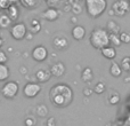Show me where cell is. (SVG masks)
I'll list each match as a JSON object with an SVG mask.
<instances>
[{"mask_svg":"<svg viewBox=\"0 0 130 126\" xmlns=\"http://www.w3.org/2000/svg\"><path fill=\"white\" fill-rule=\"evenodd\" d=\"M41 92V86L39 83H27L23 88V94L27 99H33Z\"/></svg>","mask_w":130,"mask_h":126,"instance_id":"cell-7","label":"cell"},{"mask_svg":"<svg viewBox=\"0 0 130 126\" xmlns=\"http://www.w3.org/2000/svg\"><path fill=\"white\" fill-rule=\"evenodd\" d=\"M32 34H33V33H31V32H30V33H26V38L29 39V40H31V39H32Z\"/></svg>","mask_w":130,"mask_h":126,"instance_id":"cell-38","label":"cell"},{"mask_svg":"<svg viewBox=\"0 0 130 126\" xmlns=\"http://www.w3.org/2000/svg\"><path fill=\"white\" fill-rule=\"evenodd\" d=\"M40 30H41V24L38 20H32L31 22H30L29 32L36 34V33H38V32H40Z\"/></svg>","mask_w":130,"mask_h":126,"instance_id":"cell-20","label":"cell"},{"mask_svg":"<svg viewBox=\"0 0 130 126\" xmlns=\"http://www.w3.org/2000/svg\"><path fill=\"white\" fill-rule=\"evenodd\" d=\"M6 14L10 17V20L13 21V22L14 21H17L18 17H20V10H18L16 4L9 5V6L7 7V9H6Z\"/></svg>","mask_w":130,"mask_h":126,"instance_id":"cell-13","label":"cell"},{"mask_svg":"<svg viewBox=\"0 0 130 126\" xmlns=\"http://www.w3.org/2000/svg\"><path fill=\"white\" fill-rule=\"evenodd\" d=\"M8 6H9V2L7 0H0V8L1 9H7Z\"/></svg>","mask_w":130,"mask_h":126,"instance_id":"cell-33","label":"cell"},{"mask_svg":"<svg viewBox=\"0 0 130 126\" xmlns=\"http://www.w3.org/2000/svg\"><path fill=\"white\" fill-rule=\"evenodd\" d=\"M49 71H50V73H52V76L59 78V77H62L65 73L66 68H65L63 62H56V63H54V64L50 67Z\"/></svg>","mask_w":130,"mask_h":126,"instance_id":"cell-9","label":"cell"},{"mask_svg":"<svg viewBox=\"0 0 130 126\" xmlns=\"http://www.w3.org/2000/svg\"><path fill=\"white\" fill-rule=\"evenodd\" d=\"M50 101L57 108H65L73 101V91L69 85L62 83L53 86L49 92Z\"/></svg>","mask_w":130,"mask_h":126,"instance_id":"cell-1","label":"cell"},{"mask_svg":"<svg viewBox=\"0 0 130 126\" xmlns=\"http://www.w3.org/2000/svg\"><path fill=\"white\" fill-rule=\"evenodd\" d=\"M120 65H121V68H122V70H123V71L129 72L130 71V57L129 56L123 57V59L121 60Z\"/></svg>","mask_w":130,"mask_h":126,"instance_id":"cell-22","label":"cell"},{"mask_svg":"<svg viewBox=\"0 0 130 126\" xmlns=\"http://www.w3.org/2000/svg\"><path fill=\"white\" fill-rule=\"evenodd\" d=\"M128 1H129V5H130V0H128Z\"/></svg>","mask_w":130,"mask_h":126,"instance_id":"cell-41","label":"cell"},{"mask_svg":"<svg viewBox=\"0 0 130 126\" xmlns=\"http://www.w3.org/2000/svg\"><path fill=\"white\" fill-rule=\"evenodd\" d=\"M37 114L40 117H46L48 114V108L45 106V104H40V106L37 107Z\"/></svg>","mask_w":130,"mask_h":126,"instance_id":"cell-25","label":"cell"},{"mask_svg":"<svg viewBox=\"0 0 130 126\" xmlns=\"http://www.w3.org/2000/svg\"><path fill=\"white\" fill-rule=\"evenodd\" d=\"M85 7L87 14L92 18H97L106 10L107 1L106 0H86Z\"/></svg>","mask_w":130,"mask_h":126,"instance_id":"cell-3","label":"cell"},{"mask_svg":"<svg viewBox=\"0 0 130 126\" xmlns=\"http://www.w3.org/2000/svg\"><path fill=\"white\" fill-rule=\"evenodd\" d=\"M101 52H102V54H103V56L105 57V59H107V60H114L115 56H117V49H115L113 46H111V45L102 48Z\"/></svg>","mask_w":130,"mask_h":126,"instance_id":"cell-14","label":"cell"},{"mask_svg":"<svg viewBox=\"0 0 130 126\" xmlns=\"http://www.w3.org/2000/svg\"><path fill=\"white\" fill-rule=\"evenodd\" d=\"M24 124L25 126H36V119L33 117H27L24 120Z\"/></svg>","mask_w":130,"mask_h":126,"instance_id":"cell-30","label":"cell"},{"mask_svg":"<svg viewBox=\"0 0 130 126\" xmlns=\"http://www.w3.org/2000/svg\"><path fill=\"white\" fill-rule=\"evenodd\" d=\"M108 102H110L111 104H113V106L118 104V103L120 102V96H119V94H117V93H114V94H111L110 96H108Z\"/></svg>","mask_w":130,"mask_h":126,"instance_id":"cell-28","label":"cell"},{"mask_svg":"<svg viewBox=\"0 0 130 126\" xmlns=\"http://www.w3.org/2000/svg\"><path fill=\"white\" fill-rule=\"evenodd\" d=\"M72 11H73L74 14H80L81 13V6L80 5H74V6L72 7Z\"/></svg>","mask_w":130,"mask_h":126,"instance_id":"cell-32","label":"cell"},{"mask_svg":"<svg viewBox=\"0 0 130 126\" xmlns=\"http://www.w3.org/2000/svg\"><path fill=\"white\" fill-rule=\"evenodd\" d=\"M122 72H123V70H122L121 65H120L119 63L113 62L112 64H111V67H110V73L112 74L113 77H115V78H119V77L122 76Z\"/></svg>","mask_w":130,"mask_h":126,"instance_id":"cell-16","label":"cell"},{"mask_svg":"<svg viewBox=\"0 0 130 126\" xmlns=\"http://www.w3.org/2000/svg\"><path fill=\"white\" fill-rule=\"evenodd\" d=\"M42 16H43L45 20L49 21V22H54V21H56L57 18H58L59 13L56 8H54V7H49V8H47L42 13Z\"/></svg>","mask_w":130,"mask_h":126,"instance_id":"cell-10","label":"cell"},{"mask_svg":"<svg viewBox=\"0 0 130 126\" xmlns=\"http://www.w3.org/2000/svg\"><path fill=\"white\" fill-rule=\"evenodd\" d=\"M2 44H4V40H2V38L0 37V48L2 47Z\"/></svg>","mask_w":130,"mask_h":126,"instance_id":"cell-40","label":"cell"},{"mask_svg":"<svg viewBox=\"0 0 130 126\" xmlns=\"http://www.w3.org/2000/svg\"><path fill=\"white\" fill-rule=\"evenodd\" d=\"M27 33V28L23 22L15 23L10 27V36L13 37L15 40H22L26 37Z\"/></svg>","mask_w":130,"mask_h":126,"instance_id":"cell-5","label":"cell"},{"mask_svg":"<svg viewBox=\"0 0 130 126\" xmlns=\"http://www.w3.org/2000/svg\"><path fill=\"white\" fill-rule=\"evenodd\" d=\"M7 61H8V56H7V54L4 52V51L0 49V63H2V64H6Z\"/></svg>","mask_w":130,"mask_h":126,"instance_id":"cell-29","label":"cell"},{"mask_svg":"<svg viewBox=\"0 0 130 126\" xmlns=\"http://www.w3.org/2000/svg\"><path fill=\"white\" fill-rule=\"evenodd\" d=\"M81 79H82L85 83H90V81L94 79V73H92V70L90 68H85L82 70V73H81Z\"/></svg>","mask_w":130,"mask_h":126,"instance_id":"cell-18","label":"cell"},{"mask_svg":"<svg viewBox=\"0 0 130 126\" xmlns=\"http://www.w3.org/2000/svg\"><path fill=\"white\" fill-rule=\"evenodd\" d=\"M47 2L50 5V6H53V5L57 4V2H58V0H47Z\"/></svg>","mask_w":130,"mask_h":126,"instance_id":"cell-36","label":"cell"},{"mask_svg":"<svg viewBox=\"0 0 130 126\" xmlns=\"http://www.w3.org/2000/svg\"><path fill=\"white\" fill-rule=\"evenodd\" d=\"M82 93H83V95L85 96H87V97H89L90 95L94 93V90H91V88H83V91H82Z\"/></svg>","mask_w":130,"mask_h":126,"instance_id":"cell-31","label":"cell"},{"mask_svg":"<svg viewBox=\"0 0 130 126\" xmlns=\"http://www.w3.org/2000/svg\"><path fill=\"white\" fill-rule=\"evenodd\" d=\"M71 34L75 40H82L86 36V29L82 25H75V27L72 29Z\"/></svg>","mask_w":130,"mask_h":126,"instance_id":"cell-12","label":"cell"},{"mask_svg":"<svg viewBox=\"0 0 130 126\" xmlns=\"http://www.w3.org/2000/svg\"><path fill=\"white\" fill-rule=\"evenodd\" d=\"M7 1L9 2V5H11V4H16V2L20 1V0H7Z\"/></svg>","mask_w":130,"mask_h":126,"instance_id":"cell-37","label":"cell"},{"mask_svg":"<svg viewBox=\"0 0 130 126\" xmlns=\"http://www.w3.org/2000/svg\"><path fill=\"white\" fill-rule=\"evenodd\" d=\"M105 90H106V86H105V84L104 83H97L96 85H95V87H94V93H96V94H102V93H104L105 92Z\"/></svg>","mask_w":130,"mask_h":126,"instance_id":"cell-26","label":"cell"},{"mask_svg":"<svg viewBox=\"0 0 130 126\" xmlns=\"http://www.w3.org/2000/svg\"><path fill=\"white\" fill-rule=\"evenodd\" d=\"M47 126H56V120H55L54 117H50L47 120Z\"/></svg>","mask_w":130,"mask_h":126,"instance_id":"cell-34","label":"cell"},{"mask_svg":"<svg viewBox=\"0 0 130 126\" xmlns=\"http://www.w3.org/2000/svg\"><path fill=\"white\" fill-rule=\"evenodd\" d=\"M53 46H54V48L57 51H63L65 48H67L69 41H67V39L64 38V37H56V38H54V40H53Z\"/></svg>","mask_w":130,"mask_h":126,"instance_id":"cell-11","label":"cell"},{"mask_svg":"<svg viewBox=\"0 0 130 126\" xmlns=\"http://www.w3.org/2000/svg\"><path fill=\"white\" fill-rule=\"evenodd\" d=\"M26 71H27V69H26V68H25V67L20 68V72H21V73H22V74H25V73H26Z\"/></svg>","mask_w":130,"mask_h":126,"instance_id":"cell-35","label":"cell"},{"mask_svg":"<svg viewBox=\"0 0 130 126\" xmlns=\"http://www.w3.org/2000/svg\"><path fill=\"white\" fill-rule=\"evenodd\" d=\"M50 77H52V73L48 70L41 69L36 72V78L38 80V83H46V81H48L50 79Z\"/></svg>","mask_w":130,"mask_h":126,"instance_id":"cell-15","label":"cell"},{"mask_svg":"<svg viewBox=\"0 0 130 126\" xmlns=\"http://www.w3.org/2000/svg\"><path fill=\"white\" fill-rule=\"evenodd\" d=\"M13 24V21L10 20L7 14H1L0 15V29H9Z\"/></svg>","mask_w":130,"mask_h":126,"instance_id":"cell-17","label":"cell"},{"mask_svg":"<svg viewBox=\"0 0 130 126\" xmlns=\"http://www.w3.org/2000/svg\"><path fill=\"white\" fill-rule=\"evenodd\" d=\"M17 93H18V84L16 83V81H13V80L6 81L1 88L2 96L8 99V100L14 99V97L17 95Z\"/></svg>","mask_w":130,"mask_h":126,"instance_id":"cell-4","label":"cell"},{"mask_svg":"<svg viewBox=\"0 0 130 126\" xmlns=\"http://www.w3.org/2000/svg\"><path fill=\"white\" fill-rule=\"evenodd\" d=\"M31 55H32V59H33L34 61L43 62L48 57V51L45 46L39 45V46H36V47L33 48Z\"/></svg>","mask_w":130,"mask_h":126,"instance_id":"cell-8","label":"cell"},{"mask_svg":"<svg viewBox=\"0 0 130 126\" xmlns=\"http://www.w3.org/2000/svg\"><path fill=\"white\" fill-rule=\"evenodd\" d=\"M76 21H78V20H76V17H75V16H73V17L71 18V22H72V23H75Z\"/></svg>","mask_w":130,"mask_h":126,"instance_id":"cell-39","label":"cell"},{"mask_svg":"<svg viewBox=\"0 0 130 126\" xmlns=\"http://www.w3.org/2000/svg\"><path fill=\"white\" fill-rule=\"evenodd\" d=\"M130 5L128 0H117L112 5V10L115 16H124L129 11Z\"/></svg>","mask_w":130,"mask_h":126,"instance_id":"cell-6","label":"cell"},{"mask_svg":"<svg viewBox=\"0 0 130 126\" xmlns=\"http://www.w3.org/2000/svg\"><path fill=\"white\" fill-rule=\"evenodd\" d=\"M90 44L94 48L101 51L102 48L106 47V46L111 45L110 43V32L106 29H102V28H96L91 31L90 33Z\"/></svg>","mask_w":130,"mask_h":126,"instance_id":"cell-2","label":"cell"},{"mask_svg":"<svg viewBox=\"0 0 130 126\" xmlns=\"http://www.w3.org/2000/svg\"><path fill=\"white\" fill-rule=\"evenodd\" d=\"M21 5L25 8H29V9H32L37 6V1L36 0H20Z\"/></svg>","mask_w":130,"mask_h":126,"instance_id":"cell-23","label":"cell"},{"mask_svg":"<svg viewBox=\"0 0 130 126\" xmlns=\"http://www.w3.org/2000/svg\"><path fill=\"white\" fill-rule=\"evenodd\" d=\"M119 37H120V40H121V43L123 44H130V33L129 32H121V33H119Z\"/></svg>","mask_w":130,"mask_h":126,"instance_id":"cell-27","label":"cell"},{"mask_svg":"<svg viewBox=\"0 0 130 126\" xmlns=\"http://www.w3.org/2000/svg\"><path fill=\"white\" fill-rule=\"evenodd\" d=\"M9 74H10V70L7 67L6 64H2L0 63V81H5L9 78Z\"/></svg>","mask_w":130,"mask_h":126,"instance_id":"cell-19","label":"cell"},{"mask_svg":"<svg viewBox=\"0 0 130 126\" xmlns=\"http://www.w3.org/2000/svg\"><path fill=\"white\" fill-rule=\"evenodd\" d=\"M106 29H107V31L110 32V33H120V25L112 20L107 22Z\"/></svg>","mask_w":130,"mask_h":126,"instance_id":"cell-21","label":"cell"},{"mask_svg":"<svg viewBox=\"0 0 130 126\" xmlns=\"http://www.w3.org/2000/svg\"><path fill=\"white\" fill-rule=\"evenodd\" d=\"M110 43H111V45H113V46H119L120 44H121L119 33H110Z\"/></svg>","mask_w":130,"mask_h":126,"instance_id":"cell-24","label":"cell"}]
</instances>
